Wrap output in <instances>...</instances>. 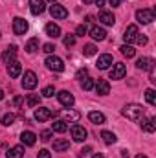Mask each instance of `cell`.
I'll return each instance as SVG.
<instances>
[{"label": "cell", "mask_w": 156, "mask_h": 158, "mask_svg": "<svg viewBox=\"0 0 156 158\" xmlns=\"http://www.w3.org/2000/svg\"><path fill=\"white\" fill-rule=\"evenodd\" d=\"M6 156L7 158H22L24 156V145H15V147H11V149L6 153Z\"/></svg>", "instance_id": "obj_26"}, {"label": "cell", "mask_w": 156, "mask_h": 158, "mask_svg": "<svg viewBox=\"0 0 156 158\" xmlns=\"http://www.w3.org/2000/svg\"><path fill=\"white\" fill-rule=\"evenodd\" d=\"M28 20H24L22 17H15L13 19V33L15 35H24L28 31Z\"/></svg>", "instance_id": "obj_5"}, {"label": "cell", "mask_w": 156, "mask_h": 158, "mask_svg": "<svg viewBox=\"0 0 156 158\" xmlns=\"http://www.w3.org/2000/svg\"><path fill=\"white\" fill-rule=\"evenodd\" d=\"M136 158H149V156H145V155H138Z\"/></svg>", "instance_id": "obj_52"}, {"label": "cell", "mask_w": 156, "mask_h": 158, "mask_svg": "<svg viewBox=\"0 0 156 158\" xmlns=\"http://www.w3.org/2000/svg\"><path fill=\"white\" fill-rule=\"evenodd\" d=\"M119 50H121V53H123V55H125L127 59H132V57L136 55V50H134V48H132L130 44H123V46H121Z\"/></svg>", "instance_id": "obj_30"}, {"label": "cell", "mask_w": 156, "mask_h": 158, "mask_svg": "<svg viewBox=\"0 0 156 158\" xmlns=\"http://www.w3.org/2000/svg\"><path fill=\"white\" fill-rule=\"evenodd\" d=\"M13 103H15L17 107H20V105H22V98H20V96H18V98H15V99H13Z\"/></svg>", "instance_id": "obj_46"}, {"label": "cell", "mask_w": 156, "mask_h": 158, "mask_svg": "<svg viewBox=\"0 0 156 158\" xmlns=\"http://www.w3.org/2000/svg\"><path fill=\"white\" fill-rule=\"evenodd\" d=\"M44 9H46L44 0H30V11H31L33 15H40V13H44Z\"/></svg>", "instance_id": "obj_15"}, {"label": "cell", "mask_w": 156, "mask_h": 158, "mask_svg": "<svg viewBox=\"0 0 156 158\" xmlns=\"http://www.w3.org/2000/svg\"><path fill=\"white\" fill-rule=\"evenodd\" d=\"M90 37L94 40H105L107 39V31H105V28H101V26H92V28H90Z\"/></svg>", "instance_id": "obj_14"}, {"label": "cell", "mask_w": 156, "mask_h": 158, "mask_svg": "<svg viewBox=\"0 0 156 158\" xmlns=\"http://www.w3.org/2000/svg\"><path fill=\"white\" fill-rule=\"evenodd\" d=\"M84 77H88V70H86V68H83V70H79V72H77V79L83 81Z\"/></svg>", "instance_id": "obj_43"}, {"label": "cell", "mask_w": 156, "mask_h": 158, "mask_svg": "<svg viewBox=\"0 0 156 158\" xmlns=\"http://www.w3.org/2000/svg\"><path fill=\"white\" fill-rule=\"evenodd\" d=\"M39 103H40V98L39 96H28V99H26V105L28 107H31V109H35V107H39Z\"/></svg>", "instance_id": "obj_31"}, {"label": "cell", "mask_w": 156, "mask_h": 158, "mask_svg": "<svg viewBox=\"0 0 156 158\" xmlns=\"http://www.w3.org/2000/svg\"><path fill=\"white\" fill-rule=\"evenodd\" d=\"M142 129L145 132H154L156 131V119L154 118H142Z\"/></svg>", "instance_id": "obj_23"}, {"label": "cell", "mask_w": 156, "mask_h": 158, "mask_svg": "<svg viewBox=\"0 0 156 158\" xmlns=\"http://www.w3.org/2000/svg\"><path fill=\"white\" fill-rule=\"evenodd\" d=\"M88 119L92 121V123H96V125H103L105 123V114L103 112H97V110H92V112H88Z\"/></svg>", "instance_id": "obj_24"}, {"label": "cell", "mask_w": 156, "mask_h": 158, "mask_svg": "<svg viewBox=\"0 0 156 158\" xmlns=\"http://www.w3.org/2000/svg\"><path fill=\"white\" fill-rule=\"evenodd\" d=\"M15 55H17V46H15V44H11V46L4 52L2 59H4V63H6V64H9V63H13V61H15Z\"/></svg>", "instance_id": "obj_22"}, {"label": "cell", "mask_w": 156, "mask_h": 158, "mask_svg": "<svg viewBox=\"0 0 156 158\" xmlns=\"http://www.w3.org/2000/svg\"><path fill=\"white\" fill-rule=\"evenodd\" d=\"M136 68L138 70H151V68H154V61L151 57H142V59H138Z\"/></svg>", "instance_id": "obj_21"}, {"label": "cell", "mask_w": 156, "mask_h": 158, "mask_svg": "<svg viewBox=\"0 0 156 158\" xmlns=\"http://www.w3.org/2000/svg\"><path fill=\"white\" fill-rule=\"evenodd\" d=\"M94 88H96V92H97L99 96L110 94V85H109V81H105V79H99L97 83H94Z\"/></svg>", "instance_id": "obj_12"}, {"label": "cell", "mask_w": 156, "mask_h": 158, "mask_svg": "<svg viewBox=\"0 0 156 158\" xmlns=\"http://www.w3.org/2000/svg\"><path fill=\"white\" fill-rule=\"evenodd\" d=\"M125 74H127V66L123 64V63H116L114 66H112V70H110V79H123L125 77Z\"/></svg>", "instance_id": "obj_11"}, {"label": "cell", "mask_w": 156, "mask_h": 158, "mask_svg": "<svg viewBox=\"0 0 156 158\" xmlns=\"http://www.w3.org/2000/svg\"><path fill=\"white\" fill-rule=\"evenodd\" d=\"M92 153V147H83L81 151H79V158H84V156H88Z\"/></svg>", "instance_id": "obj_39"}, {"label": "cell", "mask_w": 156, "mask_h": 158, "mask_svg": "<svg viewBox=\"0 0 156 158\" xmlns=\"http://www.w3.org/2000/svg\"><path fill=\"white\" fill-rule=\"evenodd\" d=\"M138 35H140V31H138V26H136V24H130V26H127V30H125V33H123V40H125L127 44H130V42H136Z\"/></svg>", "instance_id": "obj_7"}, {"label": "cell", "mask_w": 156, "mask_h": 158, "mask_svg": "<svg viewBox=\"0 0 156 158\" xmlns=\"http://www.w3.org/2000/svg\"><path fill=\"white\" fill-rule=\"evenodd\" d=\"M83 2H84V4H92L94 0H83Z\"/></svg>", "instance_id": "obj_51"}, {"label": "cell", "mask_w": 156, "mask_h": 158, "mask_svg": "<svg viewBox=\"0 0 156 158\" xmlns=\"http://www.w3.org/2000/svg\"><path fill=\"white\" fill-rule=\"evenodd\" d=\"M63 44L68 48V46H74L76 44V35H66L64 39H63Z\"/></svg>", "instance_id": "obj_37"}, {"label": "cell", "mask_w": 156, "mask_h": 158, "mask_svg": "<svg viewBox=\"0 0 156 158\" xmlns=\"http://www.w3.org/2000/svg\"><path fill=\"white\" fill-rule=\"evenodd\" d=\"M101 138H103V142H105L107 145H112V143H116L117 142L116 134L110 132V131H103V132H101Z\"/></svg>", "instance_id": "obj_28"}, {"label": "cell", "mask_w": 156, "mask_h": 158, "mask_svg": "<svg viewBox=\"0 0 156 158\" xmlns=\"http://www.w3.org/2000/svg\"><path fill=\"white\" fill-rule=\"evenodd\" d=\"M4 99V90H0V101Z\"/></svg>", "instance_id": "obj_50"}, {"label": "cell", "mask_w": 156, "mask_h": 158, "mask_svg": "<svg viewBox=\"0 0 156 158\" xmlns=\"http://www.w3.org/2000/svg\"><path fill=\"white\" fill-rule=\"evenodd\" d=\"M53 94H55L53 85H50V86H44V88H42V96H44V98H51Z\"/></svg>", "instance_id": "obj_36"}, {"label": "cell", "mask_w": 156, "mask_h": 158, "mask_svg": "<svg viewBox=\"0 0 156 158\" xmlns=\"http://www.w3.org/2000/svg\"><path fill=\"white\" fill-rule=\"evenodd\" d=\"M66 129H68V125H66L64 119H55L51 123V131L53 132H66Z\"/></svg>", "instance_id": "obj_27"}, {"label": "cell", "mask_w": 156, "mask_h": 158, "mask_svg": "<svg viewBox=\"0 0 156 158\" xmlns=\"http://www.w3.org/2000/svg\"><path fill=\"white\" fill-rule=\"evenodd\" d=\"M121 156H123V158H129V156H130V153H129L127 149H123V151H121Z\"/></svg>", "instance_id": "obj_47"}, {"label": "cell", "mask_w": 156, "mask_h": 158, "mask_svg": "<svg viewBox=\"0 0 156 158\" xmlns=\"http://www.w3.org/2000/svg\"><path fill=\"white\" fill-rule=\"evenodd\" d=\"M107 2H109V4H110L112 7H117V6H119V4H121L123 0H107Z\"/></svg>", "instance_id": "obj_45"}, {"label": "cell", "mask_w": 156, "mask_h": 158, "mask_svg": "<svg viewBox=\"0 0 156 158\" xmlns=\"http://www.w3.org/2000/svg\"><path fill=\"white\" fill-rule=\"evenodd\" d=\"M13 121H15V114H11V112H7V114L2 116V125H6V127L13 125Z\"/></svg>", "instance_id": "obj_34"}, {"label": "cell", "mask_w": 156, "mask_h": 158, "mask_svg": "<svg viewBox=\"0 0 156 158\" xmlns=\"http://www.w3.org/2000/svg\"><path fill=\"white\" fill-rule=\"evenodd\" d=\"M50 2H51V4H53V2H55V0H50Z\"/></svg>", "instance_id": "obj_53"}, {"label": "cell", "mask_w": 156, "mask_h": 158, "mask_svg": "<svg viewBox=\"0 0 156 158\" xmlns=\"http://www.w3.org/2000/svg\"><path fill=\"white\" fill-rule=\"evenodd\" d=\"M70 132H72L74 142H79V143H81V142H84V140H86V134H88V132H86V129H84L83 125H74Z\"/></svg>", "instance_id": "obj_9"}, {"label": "cell", "mask_w": 156, "mask_h": 158, "mask_svg": "<svg viewBox=\"0 0 156 158\" xmlns=\"http://www.w3.org/2000/svg\"><path fill=\"white\" fill-rule=\"evenodd\" d=\"M50 13H51V17H53V19H66V17H68L66 7H64V6H61V4H55V2L50 6Z\"/></svg>", "instance_id": "obj_8"}, {"label": "cell", "mask_w": 156, "mask_h": 158, "mask_svg": "<svg viewBox=\"0 0 156 158\" xmlns=\"http://www.w3.org/2000/svg\"><path fill=\"white\" fill-rule=\"evenodd\" d=\"M136 42L143 46V44H147V37H145V35H138V39H136Z\"/></svg>", "instance_id": "obj_44"}, {"label": "cell", "mask_w": 156, "mask_h": 158, "mask_svg": "<svg viewBox=\"0 0 156 158\" xmlns=\"http://www.w3.org/2000/svg\"><path fill=\"white\" fill-rule=\"evenodd\" d=\"M83 53H84L86 57H92V55H96V53H97V48H96L94 44H86V46L83 48Z\"/></svg>", "instance_id": "obj_32"}, {"label": "cell", "mask_w": 156, "mask_h": 158, "mask_svg": "<svg viewBox=\"0 0 156 158\" xmlns=\"http://www.w3.org/2000/svg\"><path fill=\"white\" fill-rule=\"evenodd\" d=\"M42 50H44V52H46L48 55H51V53H53V50H55V46L48 42V44H44V46H42Z\"/></svg>", "instance_id": "obj_42"}, {"label": "cell", "mask_w": 156, "mask_h": 158, "mask_svg": "<svg viewBox=\"0 0 156 158\" xmlns=\"http://www.w3.org/2000/svg\"><path fill=\"white\" fill-rule=\"evenodd\" d=\"M37 158H51V155H50L48 149H40L39 153H37Z\"/></svg>", "instance_id": "obj_41"}, {"label": "cell", "mask_w": 156, "mask_h": 158, "mask_svg": "<svg viewBox=\"0 0 156 158\" xmlns=\"http://www.w3.org/2000/svg\"><path fill=\"white\" fill-rule=\"evenodd\" d=\"M24 50L28 52V53H35L37 50H39V39H30L28 42H26V46H24Z\"/></svg>", "instance_id": "obj_29"}, {"label": "cell", "mask_w": 156, "mask_h": 158, "mask_svg": "<svg viewBox=\"0 0 156 158\" xmlns=\"http://www.w3.org/2000/svg\"><path fill=\"white\" fill-rule=\"evenodd\" d=\"M44 31H46V35H48V37H51V39H57V37H61V28H59L57 24H53V22L46 24Z\"/></svg>", "instance_id": "obj_20"}, {"label": "cell", "mask_w": 156, "mask_h": 158, "mask_svg": "<svg viewBox=\"0 0 156 158\" xmlns=\"http://www.w3.org/2000/svg\"><path fill=\"white\" fill-rule=\"evenodd\" d=\"M7 74H9V77H18L20 74H22V66H20V63L18 61H13V63H9L7 64Z\"/></svg>", "instance_id": "obj_18"}, {"label": "cell", "mask_w": 156, "mask_h": 158, "mask_svg": "<svg viewBox=\"0 0 156 158\" xmlns=\"http://www.w3.org/2000/svg\"><path fill=\"white\" fill-rule=\"evenodd\" d=\"M35 119L39 121V123H42V121H48L50 118H53V112L48 109V107H39V109H35Z\"/></svg>", "instance_id": "obj_10"}, {"label": "cell", "mask_w": 156, "mask_h": 158, "mask_svg": "<svg viewBox=\"0 0 156 158\" xmlns=\"http://www.w3.org/2000/svg\"><path fill=\"white\" fill-rule=\"evenodd\" d=\"M51 132H53V131H42V132H40V140H42V142H50Z\"/></svg>", "instance_id": "obj_38"}, {"label": "cell", "mask_w": 156, "mask_h": 158, "mask_svg": "<svg viewBox=\"0 0 156 158\" xmlns=\"http://www.w3.org/2000/svg\"><path fill=\"white\" fill-rule=\"evenodd\" d=\"M44 64H46V68L51 70V72H63V70H64V63H63V59L57 57V55H48L46 61H44Z\"/></svg>", "instance_id": "obj_2"}, {"label": "cell", "mask_w": 156, "mask_h": 158, "mask_svg": "<svg viewBox=\"0 0 156 158\" xmlns=\"http://www.w3.org/2000/svg\"><path fill=\"white\" fill-rule=\"evenodd\" d=\"M94 2H96V6H97V7H101V6H105V0H94Z\"/></svg>", "instance_id": "obj_48"}, {"label": "cell", "mask_w": 156, "mask_h": 158, "mask_svg": "<svg viewBox=\"0 0 156 158\" xmlns=\"http://www.w3.org/2000/svg\"><path fill=\"white\" fill-rule=\"evenodd\" d=\"M37 83H39V79H37V76H35V72H31V70L24 72V79H22V88H26V90H33V88L37 86Z\"/></svg>", "instance_id": "obj_4"}, {"label": "cell", "mask_w": 156, "mask_h": 158, "mask_svg": "<svg viewBox=\"0 0 156 158\" xmlns=\"http://www.w3.org/2000/svg\"><path fill=\"white\" fill-rule=\"evenodd\" d=\"M121 114H123L127 119L140 121V119L143 118V107H142V105H138V103H129V105H125V107H123Z\"/></svg>", "instance_id": "obj_1"}, {"label": "cell", "mask_w": 156, "mask_h": 158, "mask_svg": "<svg viewBox=\"0 0 156 158\" xmlns=\"http://www.w3.org/2000/svg\"><path fill=\"white\" fill-rule=\"evenodd\" d=\"M154 11L153 9H138L136 11V20L140 22V24H151L153 20H154Z\"/></svg>", "instance_id": "obj_3"}, {"label": "cell", "mask_w": 156, "mask_h": 158, "mask_svg": "<svg viewBox=\"0 0 156 158\" xmlns=\"http://www.w3.org/2000/svg\"><path fill=\"white\" fill-rule=\"evenodd\" d=\"M20 142H22L24 145L31 147V145H35V142H37V134L31 132V131H24V132L20 134Z\"/></svg>", "instance_id": "obj_13"}, {"label": "cell", "mask_w": 156, "mask_h": 158, "mask_svg": "<svg viewBox=\"0 0 156 158\" xmlns=\"http://www.w3.org/2000/svg\"><path fill=\"white\" fill-rule=\"evenodd\" d=\"M68 149H70V142H68L66 138H57V140H53V151L63 153V151H68Z\"/></svg>", "instance_id": "obj_17"}, {"label": "cell", "mask_w": 156, "mask_h": 158, "mask_svg": "<svg viewBox=\"0 0 156 158\" xmlns=\"http://www.w3.org/2000/svg\"><path fill=\"white\" fill-rule=\"evenodd\" d=\"M79 118H81V114H79L77 110H74V109H66V110H64V121H68V123H77Z\"/></svg>", "instance_id": "obj_25"}, {"label": "cell", "mask_w": 156, "mask_h": 158, "mask_svg": "<svg viewBox=\"0 0 156 158\" xmlns=\"http://www.w3.org/2000/svg\"><path fill=\"white\" fill-rule=\"evenodd\" d=\"M110 64H112V55L110 53L99 55V59H97V68L99 70H107V68H110Z\"/></svg>", "instance_id": "obj_16"}, {"label": "cell", "mask_w": 156, "mask_h": 158, "mask_svg": "<svg viewBox=\"0 0 156 158\" xmlns=\"http://www.w3.org/2000/svg\"><path fill=\"white\" fill-rule=\"evenodd\" d=\"M84 33H86V26H84V24H81V26H77V28H76V35L83 37Z\"/></svg>", "instance_id": "obj_40"}, {"label": "cell", "mask_w": 156, "mask_h": 158, "mask_svg": "<svg viewBox=\"0 0 156 158\" xmlns=\"http://www.w3.org/2000/svg\"><path fill=\"white\" fill-rule=\"evenodd\" d=\"M145 99H147L149 105H156V92L153 88H149V90L145 92Z\"/></svg>", "instance_id": "obj_33"}, {"label": "cell", "mask_w": 156, "mask_h": 158, "mask_svg": "<svg viewBox=\"0 0 156 158\" xmlns=\"http://www.w3.org/2000/svg\"><path fill=\"white\" fill-rule=\"evenodd\" d=\"M92 158H103V155H101V153H96V155H94Z\"/></svg>", "instance_id": "obj_49"}, {"label": "cell", "mask_w": 156, "mask_h": 158, "mask_svg": "<svg viewBox=\"0 0 156 158\" xmlns=\"http://www.w3.org/2000/svg\"><path fill=\"white\" fill-rule=\"evenodd\" d=\"M99 22L105 24V26H114L116 17H114L110 11H101V13H99Z\"/></svg>", "instance_id": "obj_19"}, {"label": "cell", "mask_w": 156, "mask_h": 158, "mask_svg": "<svg viewBox=\"0 0 156 158\" xmlns=\"http://www.w3.org/2000/svg\"><path fill=\"white\" fill-rule=\"evenodd\" d=\"M57 98H59V103H61L63 107H66V109H72L74 103H76L72 92H68V90H61V92L57 94Z\"/></svg>", "instance_id": "obj_6"}, {"label": "cell", "mask_w": 156, "mask_h": 158, "mask_svg": "<svg viewBox=\"0 0 156 158\" xmlns=\"http://www.w3.org/2000/svg\"><path fill=\"white\" fill-rule=\"evenodd\" d=\"M81 86H83V90H92V88H94V79L84 77L83 81H81Z\"/></svg>", "instance_id": "obj_35"}]
</instances>
